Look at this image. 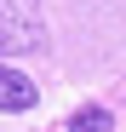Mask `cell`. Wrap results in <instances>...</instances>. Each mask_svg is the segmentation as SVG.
Returning a JSON list of instances; mask_svg holds the SVG:
<instances>
[{"label": "cell", "instance_id": "obj_1", "mask_svg": "<svg viewBox=\"0 0 126 132\" xmlns=\"http://www.w3.org/2000/svg\"><path fill=\"white\" fill-rule=\"evenodd\" d=\"M46 12L40 0H0V52H46Z\"/></svg>", "mask_w": 126, "mask_h": 132}, {"label": "cell", "instance_id": "obj_2", "mask_svg": "<svg viewBox=\"0 0 126 132\" xmlns=\"http://www.w3.org/2000/svg\"><path fill=\"white\" fill-rule=\"evenodd\" d=\"M40 103V86L29 75H17L12 63H0V109H12V115H23V109Z\"/></svg>", "mask_w": 126, "mask_h": 132}, {"label": "cell", "instance_id": "obj_3", "mask_svg": "<svg viewBox=\"0 0 126 132\" xmlns=\"http://www.w3.org/2000/svg\"><path fill=\"white\" fill-rule=\"evenodd\" d=\"M69 132H115V121H109L103 103H80L75 115H69Z\"/></svg>", "mask_w": 126, "mask_h": 132}]
</instances>
